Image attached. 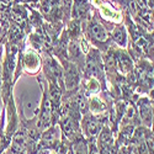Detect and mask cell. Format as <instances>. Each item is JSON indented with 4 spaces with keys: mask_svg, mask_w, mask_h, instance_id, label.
<instances>
[{
    "mask_svg": "<svg viewBox=\"0 0 154 154\" xmlns=\"http://www.w3.org/2000/svg\"><path fill=\"white\" fill-rule=\"evenodd\" d=\"M15 53H16L15 47L11 51H9L8 59H6V63H5V79L6 80L10 79L12 72H14V69H15Z\"/></svg>",
    "mask_w": 154,
    "mask_h": 154,
    "instance_id": "cell-13",
    "label": "cell"
},
{
    "mask_svg": "<svg viewBox=\"0 0 154 154\" xmlns=\"http://www.w3.org/2000/svg\"><path fill=\"white\" fill-rule=\"evenodd\" d=\"M8 113H9V126H8V134L12 133V131H14V128H15V123H16V119H15V110H14V105H12V102H11V105H9L8 107Z\"/></svg>",
    "mask_w": 154,
    "mask_h": 154,
    "instance_id": "cell-15",
    "label": "cell"
},
{
    "mask_svg": "<svg viewBox=\"0 0 154 154\" xmlns=\"http://www.w3.org/2000/svg\"><path fill=\"white\" fill-rule=\"evenodd\" d=\"M2 52H3V47L0 46V58H2Z\"/></svg>",
    "mask_w": 154,
    "mask_h": 154,
    "instance_id": "cell-27",
    "label": "cell"
},
{
    "mask_svg": "<svg viewBox=\"0 0 154 154\" xmlns=\"http://www.w3.org/2000/svg\"><path fill=\"white\" fill-rule=\"evenodd\" d=\"M86 73L90 76H95V78L101 76V62L96 51H89L86 60Z\"/></svg>",
    "mask_w": 154,
    "mask_h": 154,
    "instance_id": "cell-1",
    "label": "cell"
},
{
    "mask_svg": "<svg viewBox=\"0 0 154 154\" xmlns=\"http://www.w3.org/2000/svg\"><path fill=\"white\" fill-rule=\"evenodd\" d=\"M91 4H94L95 6H100L102 4V0H91Z\"/></svg>",
    "mask_w": 154,
    "mask_h": 154,
    "instance_id": "cell-23",
    "label": "cell"
},
{
    "mask_svg": "<svg viewBox=\"0 0 154 154\" xmlns=\"http://www.w3.org/2000/svg\"><path fill=\"white\" fill-rule=\"evenodd\" d=\"M152 126H153V134H154V107H153V119H152Z\"/></svg>",
    "mask_w": 154,
    "mask_h": 154,
    "instance_id": "cell-24",
    "label": "cell"
},
{
    "mask_svg": "<svg viewBox=\"0 0 154 154\" xmlns=\"http://www.w3.org/2000/svg\"><path fill=\"white\" fill-rule=\"evenodd\" d=\"M43 139L46 140V142H48L49 144H53L57 140V130H54V128H51V130H48L43 134Z\"/></svg>",
    "mask_w": 154,
    "mask_h": 154,
    "instance_id": "cell-20",
    "label": "cell"
},
{
    "mask_svg": "<svg viewBox=\"0 0 154 154\" xmlns=\"http://www.w3.org/2000/svg\"><path fill=\"white\" fill-rule=\"evenodd\" d=\"M138 113H139L140 121H142V123L146 127L152 126L153 106L149 104V101L147 99H140V101L138 102Z\"/></svg>",
    "mask_w": 154,
    "mask_h": 154,
    "instance_id": "cell-3",
    "label": "cell"
},
{
    "mask_svg": "<svg viewBox=\"0 0 154 154\" xmlns=\"http://www.w3.org/2000/svg\"><path fill=\"white\" fill-rule=\"evenodd\" d=\"M89 32H90V36L94 40L100 43H106L110 38V35L106 31V29L102 26L100 22H97L95 20H93L90 22V25H89Z\"/></svg>",
    "mask_w": 154,
    "mask_h": 154,
    "instance_id": "cell-2",
    "label": "cell"
},
{
    "mask_svg": "<svg viewBox=\"0 0 154 154\" xmlns=\"http://www.w3.org/2000/svg\"><path fill=\"white\" fill-rule=\"evenodd\" d=\"M89 106H90L91 112H94V113H101V112H104L105 109H106L105 104H104V102H102L100 99H97V97L91 99V100H90V104H89Z\"/></svg>",
    "mask_w": 154,
    "mask_h": 154,
    "instance_id": "cell-14",
    "label": "cell"
},
{
    "mask_svg": "<svg viewBox=\"0 0 154 154\" xmlns=\"http://www.w3.org/2000/svg\"><path fill=\"white\" fill-rule=\"evenodd\" d=\"M0 146H2V138H0Z\"/></svg>",
    "mask_w": 154,
    "mask_h": 154,
    "instance_id": "cell-28",
    "label": "cell"
},
{
    "mask_svg": "<svg viewBox=\"0 0 154 154\" xmlns=\"http://www.w3.org/2000/svg\"><path fill=\"white\" fill-rule=\"evenodd\" d=\"M74 107H75L76 110H78L79 112H83V113L86 111V107H88V101H86V99H85V96H84L83 94H78V95H76Z\"/></svg>",
    "mask_w": 154,
    "mask_h": 154,
    "instance_id": "cell-16",
    "label": "cell"
},
{
    "mask_svg": "<svg viewBox=\"0 0 154 154\" xmlns=\"http://www.w3.org/2000/svg\"><path fill=\"white\" fill-rule=\"evenodd\" d=\"M73 154H89L88 153V148H86V143L83 139H78L76 142L73 144Z\"/></svg>",
    "mask_w": 154,
    "mask_h": 154,
    "instance_id": "cell-18",
    "label": "cell"
},
{
    "mask_svg": "<svg viewBox=\"0 0 154 154\" xmlns=\"http://www.w3.org/2000/svg\"><path fill=\"white\" fill-rule=\"evenodd\" d=\"M112 37H113V41L119 46H121V47L127 46V30L123 25H117V26L113 29Z\"/></svg>",
    "mask_w": 154,
    "mask_h": 154,
    "instance_id": "cell-11",
    "label": "cell"
},
{
    "mask_svg": "<svg viewBox=\"0 0 154 154\" xmlns=\"http://www.w3.org/2000/svg\"><path fill=\"white\" fill-rule=\"evenodd\" d=\"M100 14L105 20H110V21H115V22H120L122 19L120 11H117L116 9H113L110 5L104 4V3L100 5Z\"/></svg>",
    "mask_w": 154,
    "mask_h": 154,
    "instance_id": "cell-9",
    "label": "cell"
},
{
    "mask_svg": "<svg viewBox=\"0 0 154 154\" xmlns=\"http://www.w3.org/2000/svg\"><path fill=\"white\" fill-rule=\"evenodd\" d=\"M52 112H53V109H52V104H51V100L45 94L43 104H42V111H41L40 121H38V127L47 128L51 125V120H52Z\"/></svg>",
    "mask_w": 154,
    "mask_h": 154,
    "instance_id": "cell-5",
    "label": "cell"
},
{
    "mask_svg": "<svg viewBox=\"0 0 154 154\" xmlns=\"http://www.w3.org/2000/svg\"><path fill=\"white\" fill-rule=\"evenodd\" d=\"M99 89H100V84H99L97 79L90 78V79L88 80V90H89V93L94 94V93L99 91Z\"/></svg>",
    "mask_w": 154,
    "mask_h": 154,
    "instance_id": "cell-21",
    "label": "cell"
},
{
    "mask_svg": "<svg viewBox=\"0 0 154 154\" xmlns=\"http://www.w3.org/2000/svg\"><path fill=\"white\" fill-rule=\"evenodd\" d=\"M23 66L29 72L35 73V72H37L38 67H40V58H38V56L35 52L29 51V52H26L23 56Z\"/></svg>",
    "mask_w": 154,
    "mask_h": 154,
    "instance_id": "cell-10",
    "label": "cell"
},
{
    "mask_svg": "<svg viewBox=\"0 0 154 154\" xmlns=\"http://www.w3.org/2000/svg\"><path fill=\"white\" fill-rule=\"evenodd\" d=\"M80 32V20L73 19L68 25V33L72 37H76Z\"/></svg>",
    "mask_w": 154,
    "mask_h": 154,
    "instance_id": "cell-17",
    "label": "cell"
},
{
    "mask_svg": "<svg viewBox=\"0 0 154 154\" xmlns=\"http://www.w3.org/2000/svg\"><path fill=\"white\" fill-rule=\"evenodd\" d=\"M89 15V3L88 0H73L72 16L75 20L86 19Z\"/></svg>",
    "mask_w": 154,
    "mask_h": 154,
    "instance_id": "cell-7",
    "label": "cell"
},
{
    "mask_svg": "<svg viewBox=\"0 0 154 154\" xmlns=\"http://www.w3.org/2000/svg\"><path fill=\"white\" fill-rule=\"evenodd\" d=\"M26 143H27V137L25 136V133L22 131L17 132L16 136L14 137V142H12V152L20 154L25 148H26Z\"/></svg>",
    "mask_w": 154,
    "mask_h": 154,
    "instance_id": "cell-12",
    "label": "cell"
},
{
    "mask_svg": "<svg viewBox=\"0 0 154 154\" xmlns=\"http://www.w3.org/2000/svg\"><path fill=\"white\" fill-rule=\"evenodd\" d=\"M60 3H62V6L66 9V10H69L70 9V5L73 3V0H60Z\"/></svg>",
    "mask_w": 154,
    "mask_h": 154,
    "instance_id": "cell-22",
    "label": "cell"
},
{
    "mask_svg": "<svg viewBox=\"0 0 154 154\" xmlns=\"http://www.w3.org/2000/svg\"><path fill=\"white\" fill-rule=\"evenodd\" d=\"M83 127H84L85 134L89 138H91V139L96 138L97 134L101 131V123H100V121L96 117H93V116H86L85 117Z\"/></svg>",
    "mask_w": 154,
    "mask_h": 154,
    "instance_id": "cell-6",
    "label": "cell"
},
{
    "mask_svg": "<svg viewBox=\"0 0 154 154\" xmlns=\"http://www.w3.org/2000/svg\"><path fill=\"white\" fill-rule=\"evenodd\" d=\"M23 2H32V3H36V2H38V0H23Z\"/></svg>",
    "mask_w": 154,
    "mask_h": 154,
    "instance_id": "cell-26",
    "label": "cell"
},
{
    "mask_svg": "<svg viewBox=\"0 0 154 154\" xmlns=\"http://www.w3.org/2000/svg\"><path fill=\"white\" fill-rule=\"evenodd\" d=\"M40 8H41V12L46 17H51L52 11H53V6H52V4H51L49 0H41Z\"/></svg>",
    "mask_w": 154,
    "mask_h": 154,
    "instance_id": "cell-19",
    "label": "cell"
},
{
    "mask_svg": "<svg viewBox=\"0 0 154 154\" xmlns=\"http://www.w3.org/2000/svg\"><path fill=\"white\" fill-rule=\"evenodd\" d=\"M150 97H152V99L154 100V89H153V90L150 91Z\"/></svg>",
    "mask_w": 154,
    "mask_h": 154,
    "instance_id": "cell-25",
    "label": "cell"
},
{
    "mask_svg": "<svg viewBox=\"0 0 154 154\" xmlns=\"http://www.w3.org/2000/svg\"><path fill=\"white\" fill-rule=\"evenodd\" d=\"M116 60H117V67L121 69L122 73L127 74V73L132 72V69H133V62H132L131 57L128 56L126 52H117Z\"/></svg>",
    "mask_w": 154,
    "mask_h": 154,
    "instance_id": "cell-8",
    "label": "cell"
},
{
    "mask_svg": "<svg viewBox=\"0 0 154 154\" xmlns=\"http://www.w3.org/2000/svg\"><path fill=\"white\" fill-rule=\"evenodd\" d=\"M63 76H64V80H66L68 90H73V89H75L79 85V73L74 64L67 63V67L64 69Z\"/></svg>",
    "mask_w": 154,
    "mask_h": 154,
    "instance_id": "cell-4",
    "label": "cell"
}]
</instances>
